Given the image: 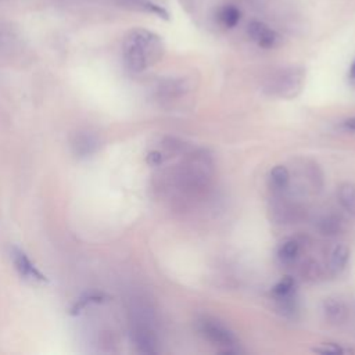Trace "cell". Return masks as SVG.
<instances>
[{"label": "cell", "mask_w": 355, "mask_h": 355, "mask_svg": "<svg viewBox=\"0 0 355 355\" xmlns=\"http://www.w3.org/2000/svg\"><path fill=\"white\" fill-rule=\"evenodd\" d=\"M320 227L324 234H336L341 229V220L334 218V216H327L322 220Z\"/></svg>", "instance_id": "cell-16"}, {"label": "cell", "mask_w": 355, "mask_h": 355, "mask_svg": "<svg viewBox=\"0 0 355 355\" xmlns=\"http://www.w3.org/2000/svg\"><path fill=\"white\" fill-rule=\"evenodd\" d=\"M248 36L259 46L263 49H272L276 46L279 37L277 33L269 28L266 24L261 21H251L247 26Z\"/></svg>", "instance_id": "cell-7"}, {"label": "cell", "mask_w": 355, "mask_h": 355, "mask_svg": "<svg viewBox=\"0 0 355 355\" xmlns=\"http://www.w3.org/2000/svg\"><path fill=\"white\" fill-rule=\"evenodd\" d=\"M270 183L273 184L275 189H286L288 182H290V172L284 165H276L270 171Z\"/></svg>", "instance_id": "cell-13"}, {"label": "cell", "mask_w": 355, "mask_h": 355, "mask_svg": "<svg viewBox=\"0 0 355 355\" xmlns=\"http://www.w3.org/2000/svg\"><path fill=\"white\" fill-rule=\"evenodd\" d=\"M300 254V244L295 240H286L280 244L277 255L282 262L293 263Z\"/></svg>", "instance_id": "cell-12"}, {"label": "cell", "mask_w": 355, "mask_h": 355, "mask_svg": "<svg viewBox=\"0 0 355 355\" xmlns=\"http://www.w3.org/2000/svg\"><path fill=\"white\" fill-rule=\"evenodd\" d=\"M348 259H349V248L345 244L334 245L330 251L329 263H327V268H329L330 273L333 276L340 275L345 269V266L348 263Z\"/></svg>", "instance_id": "cell-8"}, {"label": "cell", "mask_w": 355, "mask_h": 355, "mask_svg": "<svg viewBox=\"0 0 355 355\" xmlns=\"http://www.w3.org/2000/svg\"><path fill=\"white\" fill-rule=\"evenodd\" d=\"M162 161H164V154L158 150H153L147 155V162L150 165H159Z\"/></svg>", "instance_id": "cell-18"}, {"label": "cell", "mask_w": 355, "mask_h": 355, "mask_svg": "<svg viewBox=\"0 0 355 355\" xmlns=\"http://www.w3.org/2000/svg\"><path fill=\"white\" fill-rule=\"evenodd\" d=\"M313 351L318 352V354H323V355H338V354L349 352L348 349H344V348H341L340 345H336V344H324L323 347L313 348Z\"/></svg>", "instance_id": "cell-17"}, {"label": "cell", "mask_w": 355, "mask_h": 355, "mask_svg": "<svg viewBox=\"0 0 355 355\" xmlns=\"http://www.w3.org/2000/svg\"><path fill=\"white\" fill-rule=\"evenodd\" d=\"M302 80H304L302 69H298V68L282 69L273 73L268 79L265 85V90L269 94L288 98L295 96L301 90Z\"/></svg>", "instance_id": "cell-2"}, {"label": "cell", "mask_w": 355, "mask_h": 355, "mask_svg": "<svg viewBox=\"0 0 355 355\" xmlns=\"http://www.w3.org/2000/svg\"><path fill=\"white\" fill-rule=\"evenodd\" d=\"M130 338L139 352L147 355L158 352V340L151 323L130 322Z\"/></svg>", "instance_id": "cell-3"}, {"label": "cell", "mask_w": 355, "mask_h": 355, "mask_svg": "<svg viewBox=\"0 0 355 355\" xmlns=\"http://www.w3.org/2000/svg\"><path fill=\"white\" fill-rule=\"evenodd\" d=\"M301 275L305 280L316 282L322 276V269L318 262L315 261H306L301 266Z\"/></svg>", "instance_id": "cell-15"}, {"label": "cell", "mask_w": 355, "mask_h": 355, "mask_svg": "<svg viewBox=\"0 0 355 355\" xmlns=\"http://www.w3.org/2000/svg\"><path fill=\"white\" fill-rule=\"evenodd\" d=\"M164 55L162 39L144 28L129 31L122 43V58L130 72H143Z\"/></svg>", "instance_id": "cell-1"}, {"label": "cell", "mask_w": 355, "mask_h": 355, "mask_svg": "<svg viewBox=\"0 0 355 355\" xmlns=\"http://www.w3.org/2000/svg\"><path fill=\"white\" fill-rule=\"evenodd\" d=\"M349 78L352 79V80H355V61L352 62V65H351V69H349Z\"/></svg>", "instance_id": "cell-20"}, {"label": "cell", "mask_w": 355, "mask_h": 355, "mask_svg": "<svg viewBox=\"0 0 355 355\" xmlns=\"http://www.w3.org/2000/svg\"><path fill=\"white\" fill-rule=\"evenodd\" d=\"M295 290V280L291 276H284L282 280H279L273 287V294L279 297H284L287 294L294 293Z\"/></svg>", "instance_id": "cell-14"}, {"label": "cell", "mask_w": 355, "mask_h": 355, "mask_svg": "<svg viewBox=\"0 0 355 355\" xmlns=\"http://www.w3.org/2000/svg\"><path fill=\"white\" fill-rule=\"evenodd\" d=\"M323 312L331 323H343L348 318V308L340 298H326L323 301Z\"/></svg>", "instance_id": "cell-9"}, {"label": "cell", "mask_w": 355, "mask_h": 355, "mask_svg": "<svg viewBox=\"0 0 355 355\" xmlns=\"http://www.w3.org/2000/svg\"><path fill=\"white\" fill-rule=\"evenodd\" d=\"M337 198L347 212L355 215V183H343L337 190Z\"/></svg>", "instance_id": "cell-10"}, {"label": "cell", "mask_w": 355, "mask_h": 355, "mask_svg": "<svg viewBox=\"0 0 355 355\" xmlns=\"http://www.w3.org/2000/svg\"><path fill=\"white\" fill-rule=\"evenodd\" d=\"M200 330L208 340H211L215 344L226 347V349H229L236 344V337L233 336V333L216 322L204 320L201 322Z\"/></svg>", "instance_id": "cell-5"}, {"label": "cell", "mask_w": 355, "mask_h": 355, "mask_svg": "<svg viewBox=\"0 0 355 355\" xmlns=\"http://www.w3.org/2000/svg\"><path fill=\"white\" fill-rule=\"evenodd\" d=\"M344 128L351 130V132H355V116L349 118V119H345L344 121Z\"/></svg>", "instance_id": "cell-19"}, {"label": "cell", "mask_w": 355, "mask_h": 355, "mask_svg": "<svg viewBox=\"0 0 355 355\" xmlns=\"http://www.w3.org/2000/svg\"><path fill=\"white\" fill-rule=\"evenodd\" d=\"M10 258L18 275L32 283H43L46 282V276L36 268V265L31 261V258L19 248L12 247L10 250Z\"/></svg>", "instance_id": "cell-4"}, {"label": "cell", "mask_w": 355, "mask_h": 355, "mask_svg": "<svg viewBox=\"0 0 355 355\" xmlns=\"http://www.w3.org/2000/svg\"><path fill=\"white\" fill-rule=\"evenodd\" d=\"M71 148L78 158H87L98 148V140L92 132L79 130L71 139Z\"/></svg>", "instance_id": "cell-6"}, {"label": "cell", "mask_w": 355, "mask_h": 355, "mask_svg": "<svg viewBox=\"0 0 355 355\" xmlns=\"http://www.w3.org/2000/svg\"><path fill=\"white\" fill-rule=\"evenodd\" d=\"M240 10L232 4H226L223 6L219 12H218V18L219 22L225 26V28H234L239 21H240Z\"/></svg>", "instance_id": "cell-11"}]
</instances>
